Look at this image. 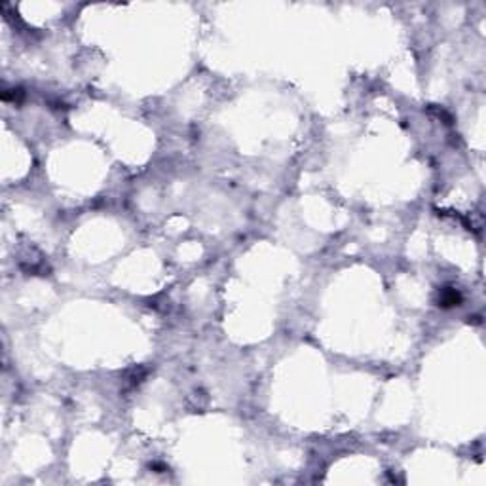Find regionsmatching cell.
<instances>
[{"label":"cell","instance_id":"cell-1","mask_svg":"<svg viewBox=\"0 0 486 486\" xmlns=\"http://www.w3.org/2000/svg\"><path fill=\"white\" fill-rule=\"evenodd\" d=\"M461 300H463V297H461V293L458 289H454V287H443V289L439 290L437 302H439L441 308H454V306H460Z\"/></svg>","mask_w":486,"mask_h":486},{"label":"cell","instance_id":"cell-2","mask_svg":"<svg viewBox=\"0 0 486 486\" xmlns=\"http://www.w3.org/2000/svg\"><path fill=\"white\" fill-rule=\"evenodd\" d=\"M21 97H23V91H21L19 87H17V89H16V87H14V89H6V91L2 93V99H4V101H14V103H16V101H19Z\"/></svg>","mask_w":486,"mask_h":486}]
</instances>
